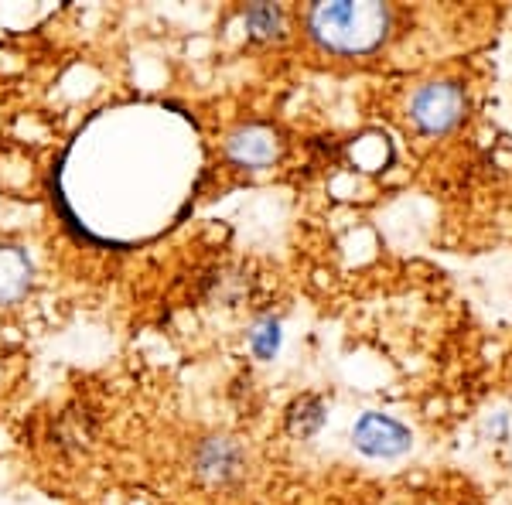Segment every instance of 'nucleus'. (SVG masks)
Listing matches in <instances>:
<instances>
[{
	"label": "nucleus",
	"mask_w": 512,
	"mask_h": 505,
	"mask_svg": "<svg viewBox=\"0 0 512 505\" xmlns=\"http://www.w3.org/2000/svg\"><path fill=\"white\" fill-rule=\"evenodd\" d=\"M229 161L239 168H270L280 157V137L263 123H250V127H239L226 144Z\"/></svg>",
	"instance_id": "20e7f679"
},
{
	"label": "nucleus",
	"mask_w": 512,
	"mask_h": 505,
	"mask_svg": "<svg viewBox=\"0 0 512 505\" xmlns=\"http://www.w3.org/2000/svg\"><path fill=\"white\" fill-rule=\"evenodd\" d=\"M243 465V451L233 437H209L195 454V471L209 482H229Z\"/></svg>",
	"instance_id": "39448f33"
},
{
	"label": "nucleus",
	"mask_w": 512,
	"mask_h": 505,
	"mask_svg": "<svg viewBox=\"0 0 512 505\" xmlns=\"http://www.w3.org/2000/svg\"><path fill=\"white\" fill-rule=\"evenodd\" d=\"M352 444L369 458H400V454L410 451L414 437L386 413H362L352 427Z\"/></svg>",
	"instance_id": "7ed1b4c3"
},
{
	"label": "nucleus",
	"mask_w": 512,
	"mask_h": 505,
	"mask_svg": "<svg viewBox=\"0 0 512 505\" xmlns=\"http://www.w3.org/2000/svg\"><path fill=\"white\" fill-rule=\"evenodd\" d=\"M250 349L256 352V359H274L280 349V325L274 318L256 321L250 331Z\"/></svg>",
	"instance_id": "1a4fd4ad"
},
{
	"label": "nucleus",
	"mask_w": 512,
	"mask_h": 505,
	"mask_svg": "<svg viewBox=\"0 0 512 505\" xmlns=\"http://www.w3.org/2000/svg\"><path fill=\"white\" fill-rule=\"evenodd\" d=\"M465 113V93L454 82H431L414 96L410 103V117L424 134H444Z\"/></svg>",
	"instance_id": "f03ea898"
},
{
	"label": "nucleus",
	"mask_w": 512,
	"mask_h": 505,
	"mask_svg": "<svg viewBox=\"0 0 512 505\" xmlns=\"http://www.w3.org/2000/svg\"><path fill=\"white\" fill-rule=\"evenodd\" d=\"M243 21L250 38L256 41H274L284 35V11L274 4H250L243 11Z\"/></svg>",
	"instance_id": "0eeeda50"
},
{
	"label": "nucleus",
	"mask_w": 512,
	"mask_h": 505,
	"mask_svg": "<svg viewBox=\"0 0 512 505\" xmlns=\"http://www.w3.org/2000/svg\"><path fill=\"white\" fill-rule=\"evenodd\" d=\"M311 38L321 48L338 55L373 52L390 35V11L373 0H335V4H315L308 11Z\"/></svg>",
	"instance_id": "f257e3e1"
},
{
	"label": "nucleus",
	"mask_w": 512,
	"mask_h": 505,
	"mask_svg": "<svg viewBox=\"0 0 512 505\" xmlns=\"http://www.w3.org/2000/svg\"><path fill=\"white\" fill-rule=\"evenodd\" d=\"M31 287V260L21 246H0V304H14Z\"/></svg>",
	"instance_id": "423d86ee"
},
{
	"label": "nucleus",
	"mask_w": 512,
	"mask_h": 505,
	"mask_svg": "<svg viewBox=\"0 0 512 505\" xmlns=\"http://www.w3.org/2000/svg\"><path fill=\"white\" fill-rule=\"evenodd\" d=\"M287 424H291V434L311 437L321 424H325V403H321L318 396H304V400H297L294 407H291V417H287Z\"/></svg>",
	"instance_id": "6e6552de"
}]
</instances>
